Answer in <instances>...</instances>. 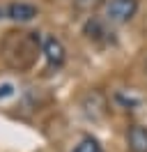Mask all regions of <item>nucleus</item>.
Listing matches in <instances>:
<instances>
[{
	"mask_svg": "<svg viewBox=\"0 0 147 152\" xmlns=\"http://www.w3.org/2000/svg\"><path fill=\"white\" fill-rule=\"evenodd\" d=\"M5 14H7V19L16 21V23H30L39 12H37V7L30 5V2H9Z\"/></svg>",
	"mask_w": 147,
	"mask_h": 152,
	"instance_id": "7ed1b4c3",
	"label": "nucleus"
},
{
	"mask_svg": "<svg viewBox=\"0 0 147 152\" xmlns=\"http://www.w3.org/2000/svg\"><path fill=\"white\" fill-rule=\"evenodd\" d=\"M127 143L131 152H147V127L133 124L127 134Z\"/></svg>",
	"mask_w": 147,
	"mask_h": 152,
	"instance_id": "39448f33",
	"label": "nucleus"
},
{
	"mask_svg": "<svg viewBox=\"0 0 147 152\" xmlns=\"http://www.w3.org/2000/svg\"><path fill=\"white\" fill-rule=\"evenodd\" d=\"M71 152H103V148L99 145V141H97V138L85 136V138H81V141L74 145Z\"/></svg>",
	"mask_w": 147,
	"mask_h": 152,
	"instance_id": "423d86ee",
	"label": "nucleus"
},
{
	"mask_svg": "<svg viewBox=\"0 0 147 152\" xmlns=\"http://www.w3.org/2000/svg\"><path fill=\"white\" fill-rule=\"evenodd\" d=\"M145 69H147V65H145Z\"/></svg>",
	"mask_w": 147,
	"mask_h": 152,
	"instance_id": "9d476101",
	"label": "nucleus"
},
{
	"mask_svg": "<svg viewBox=\"0 0 147 152\" xmlns=\"http://www.w3.org/2000/svg\"><path fill=\"white\" fill-rule=\"evenodd\" d=\"M136 12H138V0H108L103 19L113 26H124L136 16Z\"/></svg>",
	"mask_w": 147,
	"mask_h": 152,
	"instance_id": "f257e3e1",
	"label": "nucleus"
},
{
	"mask_svg": "<svg viewBox=\"0 0 147 152\" xmlns=\"http://www.w3.org/2000/svg\"><path fill=\"white\" fill-rule=\"evenodd\" d=\"M71 2L78 10H94V7H99L103 0H71Z\"/></svg>",
	"mask_w": 147,
	"mask_h": 152,
	"instance_id": "6e6552de",
	"label": "nucleus"
},
{
	"mask_svg": "<svg viewBox=\"0 0 147 152\" xmlns=\"http://www.w3.org/2000/svg\"><path fill=\"white\" fill-rule=\"evenodd\" d=\"M2 14H5V12H2V10H0V19H2Z\"/></svg>",
	"mask_w": 147,
	"mask_h": 152,
	"instance_id": "1a4fd4ad",
	"label": "nucleus"
},
{
	"mask_svg": "<svg viewBox=\"0 0 147 152\" xmlns=\"http://www.w3.org/2000/svg\"><path fill=\"white\" fill-rule=\"evenodd\" d=\"M16 97V86L12 81H2L0 83V102H9Z\"/></svg>",
	"mask_w": 147,
	"mask_h": 152,
	"instance_id": "0eeeda50",
	"label": "nucleus"
},
{
	"mask_svg": "<svg viewBox=\"0 0 147 152\" xmlns=\"http://www.w3.org/2000/svg\"><path fill=\"white\" fill-rule=\"evenodd\" d=\"M41 53H44L48 67H62L64 60H67V51H64L62 42L57 37H44V44H41Z\"/></svg>",
	"mask_w": 147,
	"mask_h": 152,
	"instance_id": "f03ea898",
	"label": "nucleus"
},
{
	"mask_svg": "<svg viewBox=\"0 0 147 152\" xmlns=\"http://www.w3.org/2000/svg\"><path fill=\"white\" fill-rule=\"evenodd\" d=\"M85 35L90 39H94V42H113V32L108 30V21L103 19H90L87 23H85Z\"/></svg>",
	"mask_w": 147,
	"mask_h": 152,
	"instance_id": "20e7f679",
	"label": "nucleus"
}]
</instances>
